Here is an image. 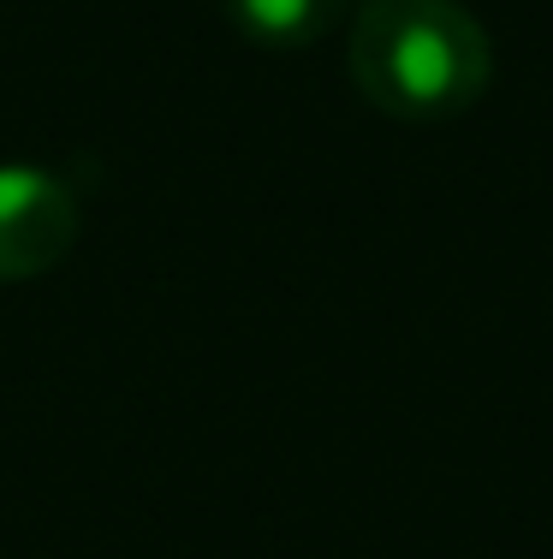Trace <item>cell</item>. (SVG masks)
I'll return each instance as SVG.
<instances>
[{"label": "cell", "mask_w": 553, "mask_h": 559, "mask_svg": "<svg viewBox=\"0 0 553 559\" xmlns=\"http://www.w3.org/2000/svg\"><path fill=\"white\" fill-rule=\"evenodd\" d=\"M494 78V43L458 0H363L351 24V84L393 119H453Z\"/></svg>", "instance_id": "cell-1"}, {"label": "cell", "mask_w": 553, "mask_h": 559, "mask_svg": "<svg viewBox=\"0 0 553 559\" xmlns=\"http://www.w3.org/2000/svg\"><path fill=\"white\" fill-rule=\"evenodd\" d=\"M77 245V203L60 173L0 167V280H36Z\"/></svg>", "instance_id": "cell-2"}, {"label": "cell", "mask_w": 553, "mask_h": 559, "mask_svg": "<svg viewBox=\"0 0 553 559\" xmlns=\"http://www.w3.org/2000/svg\"><path fill=\"white\" fill-rule=\"evenodd\" d=\"M339 12L346 0H227V19L239 24V36L262 48H310L315 36L334 31Z\"/></svg>", "instance_id": "cell-3"}]
</instances>
